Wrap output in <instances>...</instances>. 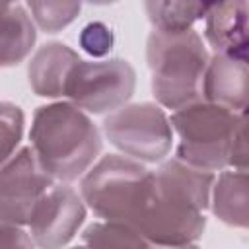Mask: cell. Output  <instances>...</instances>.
Masks as SVG:
<instances>
[{
    "instance_id": "6da1fadb",
    "label": "cell",
    "mask_w": 249,
    "mask_h": 249,
    "mask_svg": "<svg viewBox=\"0 0 249 249\" xmlns=\"http://www.w3.org/2000/svg\"><path fill=\"white\" fill-rule=\"evenodd\" d=\"M216 173L191 167L175 158L163 160L140 193L128 222L150 245L183 247L196 243L206 228L204 210Z\"/></svg>"
},
{
    "instance_id": "7a4b0ae2",
    "label": "cell",
    "mask_w": 249,
    "mask_h": 249,
    "mask_svg": "<svg viewBox=\"0 0 249 249\" xmlns=\"http://www.w3.org/2000/svg\"><path fill=\"white\" fill-rule=\"evenodd\" d=\"M29 148L39 165L54 183H74L82 179L99 160L103 140L101 130L68 101L41 105L33 113L29 128Z\"/></svg>"
},
{
    "instance_id": "3957f363",
    "label": "cell",
    "mask_w": 249,
    "mask_h": 249,
    "mask_svg": "<svg viewBox=\"0 0 249 249\" xmlns=\"http://www.w3.org/2000/svg\"><path fill=\"white\" fill-rule=\"evenodd\" d=\"M177 136L175 160L208 171H247L245 115L196 101L169 115Z\"/></svg>"
},
{
    "instance_id": "277c9868",
    "label": "cell",
    "mask_w": 249,
    "mask_h": 249,
    "mask_svg": "<svg viewBox=\"0 0 249 249\" xmlns=\"http://www.w3.org/2000/svg\"><path fill=\"white\" fill-rule=\"evenodd\" d=\"M208 58V49L198 31L167 33L152 29L146 39V64L156 103L173 113L202 101V78Z\"/></svg>"
},
{
    "instance_id": "5b68a950",
    "label": "cell",
    "mask_w": 249,
    "mask_h": 249,
    "mask_svg": "<svg viewBox=\"0 0 249 249\" xmlns=\"http://www.w3.org/2000/svg\"><path fill=\"white\" fill-rule=\"evenodd\" d=\"M150 169L123 154L99 158L80 179V196L99 220L126 224L138 204Z\"/></svg>"
},
{
    "instance_id": "8992f818",
    "label": "cell",
    "mask_w": 249,
    "mask_h": 249,
    "mask_svg": "<svg viewBox=\"0 0 249 249\" xmlns=\"http://www.w3.org/2000/svg\"><path fill=\"white\" fill-rule=\"evenodd\" d=\"M101 132L123 156L140 163H161L173 148V128L169 115L158 103H126L109 113L101 123Z\"/></svg>"
},
{
    "instance_id": "52a82bcc",
    "label": "cell",
    "mask_w": 249,
    "mask_h": 249,
    "mask_svg": "<svg viewBox=\"0 0 249 249\" xmlns=\"http://www.w3.org/2000/svg\"><path fill=\"white\" fill-rule=\"evenodd\" d=\"M134 88L136 72L128 60H80L68 78L64 97L88 115H109L130 101Z\"/></svg>"
},
{
    "instance_id": "ba28073f",
    "label": "cell",
    "mask_w": 249,
    "mask_h": 249,
    "mask_svg": "<svg viewBox=\"0 0 249 249\" xmlns=\"http://www.w3.org/2000/svg\"><path fill=\"white\" fill-rule=\"evenodd\" d=\"M86 214L80 193L66 183H54L35 204L25 228L37 249H64L84 226Z\"/></svg>"
},
{
    "instance_id": "9c48e42d",
    "label": "cell",
    "mask_w": 249,
    "mask_h": 249,
    "mask_svg": "<svg viewBox=\"0 0 249 249\" xmlns=\"http://www.w3.org/2000/svg\"><path fill=\"white\" fill-rule=\"evenodd\" d=\"M54 185L43 171L33 150H19L0 169V220L4 224L25 228L39 198Z\"/></svg>"
},
{
    "instance_id": "30bf717a",
    "label": "cell",
    "mask_w": 249,
    "mask_h": 249,
    "mask_svg": "<svg viewBox=\"0 0 249 249\" xmlns=\"http://www.w3.org/2000/svg\"><path fill=\"white\" fill-rule=\"evenodd\" d=\"M249 91L247 58L214 53L202 78V101L245 115Z\"/></svg>"
},
{
    "instance_id": "8fae6325",
    "label": "cell",
    "mask_w": 249,
    "mask_h": 249,
    "mask_svg": "<svg viewBox=\"0 0 249 249\" xmlns=\"http://www.w3.org/2000/svg\"><path fill=\"white\" fill-rule=\"evenodd\" d=\"M80 60V54L66 43L51 41L41 45L27 62L29 88L39 97H64L68 78Z\"/></svg>"
},
{
    "instance_id": "7c38bea8",
    "label": "cell",
    "mask_w": 249,
    "mask_h": 249,
    "mask_svg": "<svg viewBox=\"0 0 249 249\" xmlns=\"http://www.w3.org/2000/svg\"><path fill=\"white\" fill-rule=\"evenodd\" d=\"M247 2H214L204 14V39L214 53L247 58Z\"/></svg>"
},
{
    "instance_id": "4fadbf2b",
    "label": "cell",
    "mask_w": 249,
    "mask_h": 249,
    "mask_svg": "<svg viewBox=\"0 0 249 249\" xmlns=\"http://www.w3.org/2000/svg\"><path fill=\"white\" fill-rule=\"evenodd\" d=\"M37 39V27L21 4H0V68L23 62Z\"/></svg>"
},
{
    "instance_id": "5bb4252c",
    "label": "cell",
    "mask_w": 249,
    "mask_h": 249,
    "mask_svg": "<svg viewBox=\"0 0 249 249\" xmlns=\"http://www.w3.org/2000/svg\"><path fill=\"white\" fill-rule=\"evenodd\" d=\"M247 171L224 169L214 177L210 191V210L226 226L245 230L249 222Z\"/></svg>"
},
{
    "instance_id": "9a60e30c",
    "label": "cell",
    "mask_w": 249,
    "mask_h": 249,
    "mask_svg": "<svg viewBox=\"0 0 249 249\" xmlns=\"http://www.w3.org/2000/svg\"><path fill=\"white\" fill-rule=\"evenodd\" d=\"M206 2H146L144 10L146 16L150 19V23L154 25V29L158 31H167V33H175V31H187L193 29L195 21L204 19V14L208 12Z\"/></svg>"
},
{
    "instance_id": "2e32d148",
    "label": "cell",
    "mask_w": 249,
    "mask_h": 249,
    "mask_svg": "<svg viewBox=\"0 0 249 249\" xmlns=\"http://www.w3.org/2000/svg\"><path fill=\"white\" fill-rule=\"evenodd\" d=\"M82 243L88 249H148V241L130 226L121 222H91L84 228Z\"/></svg>"
},
{
    "instance_id": "e0dca14e",
    "label": "cell",
    "mask_w": 249,
    "mask_h": 249,
    "mask_svg": "<svg viewBox=\"0 0 249 249\" xmlns=\"http://www.w3.org/2000/svg\"><path fill=\"white\" fill-rule=\"evenodd\" d=\"M25 10L31 14L35 27L45 33H58L68 27L80 14V2H27Z\"/></svg>"
},
{
    "instance_id": "ac0fdd59",
    "label": "cell",
    "mask_w": 249,
    "mask_h": 249,
    "mask_svg": "<svg viewBox=\"0 0 249 249\" xmlns=\"http://www.w3.org/2000/svg\"><path fill=\"white\" fill-rule=\"evenodd\" d=\"M25 117L19 105L0 101V169L19 150Z\"/></svg>"
},
{
    "instance_id": "d6986e66",
    "label": "cell",
    "mask_w": 249,
    "mask_h": 249,
    "mask_svg": "<svg viewBox=\"0 0 249 249\" xmlns=\"http://www.w3.org/2000/svg\"><path fill=\"white\" fill-rule=\"evenodd\" d=\"M113 43H115V35L103 21H89L80 33V47L89 56L99 60H103V56L111 53Z\"/></svg>"
},
{
    "instance_id": "ffe728a7",
    "label": "cell",
    "mask_w": 249,
    "mask_h": 249,
    "mask_svg": "<svg viewBox=\"0 0 249 249\" xmlns=\"http://www.w3.org/2000/svg\"><path fill=\"white\" fill-rule=\"evenodd\" d=\"M0 249H37L25 228L2 224L0 226Z\"/></svg>"
},
{
    "instance_id": "44dd1931",
    "label": "cell",
    "mask_w": 249,
    "mask_h": 249,
    "mask_svg": "<svg viewBox=\"0 0 249 249\" xmlns=\"http://www.w3.org/2000/svg\"><path fill=\"white\" fill-rule=\"evenodd\" d=\"M148 249H200L196 243L193 245H183V247H156V245H148Z\"/></svg>"
},
{
    "instance_id": "7402d4cb",
    "label": "cell",
    "mask_w": 249,
    "mask_h": 249,
    "mask_svg": "<svg viewBox=\"0 0 249 249\" xmlns=\"http://www.w3.org/2000/svg\"><path fill=\"white\" fill-rule=\"evenodd\" d=\"M2 224H4V222H2V220H0V226H2Z\"/></svg>"
}]
</instances>
